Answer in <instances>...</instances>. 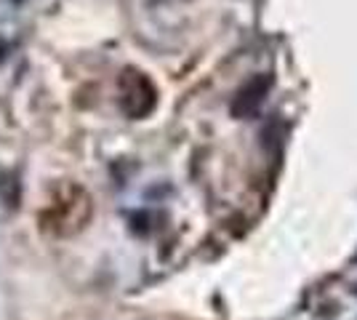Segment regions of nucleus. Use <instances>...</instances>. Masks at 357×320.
<instances>
[{"label": "nucleus", "instance_id": "f03ea898", "mask_svg": "<svg viewBox=\"0 0 357 320\" xmlns=\"http://www.w3.org/2000/svg\"><path fill=\"white\" fill-rule=\"evenodd\" d=\"M269 89H272V75H264V73L253 75L248 83H243L240 91L235 93V99H232V118H238V121L253 118L264 105Z\"/></svg>", "mask_w": 357, "mask_h": 320}, {"label": "nucleus", "instance_id": "7ed1b4c3", "mask_svg": "<svg viewBox=\"0 0 357 320\" xmlns=\"http://www.w3.org/2000/svg\"><path fill=\"white\" fill-rule=\"evenodd\" d=\"M89 213H91L89 195L80 192V190H73V198H64L61 203L54 206L51 219H54V224H56L59 232H75V229H80L89 222Z\"/></svg>", "mask_w": 357, "mask_h": 320}, {"label": "nucleus", "instance_id": "f257e3e1", "mask_svg": "<svg viewBox=\"0 0 357 320\" xmlns=\"http://www.w3.org/2000/svg\"><path fill=\"white\" fill-rule=\"evenodd\" d=\"M120 93H123V109L131 118H144L158 105V91L149 83V77L139 70H126L120 77Z\"/></svg>", "mask_w": 357, "mask_h": 320}]
</instances>
